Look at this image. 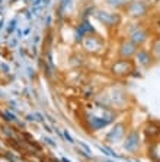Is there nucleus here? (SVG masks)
I'll use <instances>...</instances> for the list:
<instances>
[{"instance_id": "393cba45", "label": "nucleus", "mask_w": 160, "mask_h": 162, "mask_svg": "<svg viewBox=\"0 0 160 162\" xmlns=\"http://www.w3.org/2000/svg\"><path fill=\"white\" fill-rule=\"evenodd\" d=\"M2 28H3V19L0 21V29H2Z\"/></svg>"}, {"instance_id": "0eeeda50", "label": "nucleus", "mask_w": 160, "mask_h": 162, "mask_svg": "<svg viewBox=\"0 0 160 162\" xmlns=\"http://www.w3.org/2000/svg\"><path fill=\"white\" fill-rule=\"evenodd\" d=\"M124 150H127L130 153H136L140 146H141V136H140V132L137 129L130 130L125 137H124Z\"/></svg>"}, {"instance_id": "6ab92c4d", "label": "nucleus", "mask_w": 160, "mask_h": 162, "mask_svg": "<svg viewBox=\"0 0 160 162\" xmlns=\"http://www.w3.org/2000/svg\"><path fill=\"white\" fill-rule=\"evenodd\" d=\"M33 115L37 117V118H35V120H38V121H41V123H42V121H44V117H42V114H41V113H35V114H33Z\"/></svg>"}, {"instance_id": "4be33fe9", "label": "nucleus", "mask_w": 160, "mask_h": 162, "mask_svg": "<svg viewBox=\"0 0 160 162\" xmlns=\"http://www.w3.org/2000/svg\"><path fill=\"white\" fill-rule=\"evenodd\" d=\"M26 121H35V115H32V114L26 115Z\"/></svg>"}, {"instance_id": "423d86ee", "label": "nucleus", "mask_w": 160, "mask_h": 162, "mask_svg": "<svg viewBox=\"0 0 160 162\" xmlns=\"http://www.w3.org/2000/svg\"><path fill=\"white\" fill-rule=\"evenodd\" d=\"M134 26L130 28L128 31V39L137 47H143L149 39V31H147L141 24H132Z\"/></svg>"}, {"instance_id": "20e7f679", "label": "nucleus", "mask_w": 160, "mask_h": 162, "mask_svg": "<svg viewBox=\"0 0 160 162\" xmlns=\"http://www.w3.org/2000/svg\"><path fill=\"white\" fill-rule=\"evenodd\" d=\"M82 47L89 54H100L105 50V41L95 32L87 34L82 41Z\"/></svg>"}, {"instance_id": "7ed1b4c3", "label": "nucleus", "mask_w": 160, "mask_h": 162, "mask_svg": "<svg viewBox=\"0 0 160 162\" xmlns=\"http://www.w3.org/2000/svg\"><path fill=\"white\" fill-rule=\"evenodd\" d=\"M111 73H112L115 77H127L130 76L132 72H136V67H134V62L132 58H118L111 64Z\"/></svg>"}, {"instance_id": "412c9836", "label": "nucleus", "mask_w": 160, "mask_h": 162, "mask_svg": "<svg viewBox=\"0 0 160 162\" xmlns=\"http://www.w3.org/2000/svg\"><path fill=\"white\" fill-rule=\"evenodd\" d=\"M44 129L47 130V133H52V130H51V127H50V126H48L47 123H44Z\"/></svg>"}, {"instance_id": "b1692460", "label": "nucleus", "mask_w": 160, "mask_h": 162, "mask_svg": "<svg viewBox=\"0 0 160 162\" xmlns=\"http://www.w3.org/2000/svg\"><path fill=\"white\" fill-rule=\"evenodd\" d=\"M61 162H71L70 159H67V158H61Z\"/></svg>"}, {"instance_id": "6e6552de", "label": "nucleus", "mask_w": 160, "mask_h": 162, "mask_svg": "<svg viewBox=\"0 0 160 162\" xmlns=\"http://www.w3.org/2000/svg\"><path fill=\"white\" fill-rule=\"evenodd\" d=\"M125 134H127V124L122 123V121H119V123L113 124L112 129L105 134L104 140L111 143V145H113V143L121 142V140L125 137Z\"/></svg>"}, {"instance_id": "5701e85b", "label": "nucleus", "mask_w": 160, "mask_h": 162, "mask_svg": "<svg viewBox=\"0 0 160 162\" xmlns=\"http://www.w3.org/2000/svg\"><path fill=\"white\" fill-rule=\"evenodd\" d=\"M42 0H32V5H35V6H38L39 3H41Z\"/></svg>"}, {"instance_id": "39448f33", "label": "nucleus", "mask_w": 160, "mask_h": 162, "mask_svg": "<svg viewBox=\"0 0 160 162\" xmlns=\"http://www.w3.org/2000/svg\"><path fill=\"white\" fill-rule=\"evenodd\" d=\"M93 15L100 24L108 26V28H113V26H118V25L121 24V15L113 12V10L96 9L93 12Z\"/></svg>"}, {"instance_id": "1a4fd4ad", "label": "nucleus", "mask_w": 160, "mask_h": 162, "mask_svg": "<svg viewBox=\"0 0 160 162\" xmlns=\"http://www.w3.org/2000/svg\"><path fill=\"white\" fill-rule=\"evenodd\" d=\"M137 50H138V47L136 44H132L128 38H125L121 41L119 47H118V54L121 58H134Z\"/></svg>"}, {"instance_id": "9b49d317", "label": "nucleus", "mask_w": 160, "mask_h": 162, "mask_svg": "<svg viewBox=\"0 0 160 162\" xmlns=\"http://www.w3.org/2000/svg\"><path fill=\"white\" fill-rule=\"evenodd\" d=\"M143 133H144L147 140L156 142V140L160 137V124L156 123V121L147 123L146 126H144V129H143Z\"/></svg>"}, {"instance_id": "a211bd4d", "label": "nucleus", "mask_w": 160, "mask_h": 162, "mask_svg": "<svg viewBox=\"0 0 160 162\" xmlns=\"http://www.w3.org/2000/svg\"><path fill=\"white\" fill-rule=\"evenodd\" d=\"M79 146H80V149H83V150H85V152H87L90 155V153H92V149L89 148V146H87V145H86L85 142H79Z\"/></svg>"}, {"instance_id": "f3484780", "label": "nucleus", "mask_w": 160, "mask_h": 162, "mask_svg": "<svg viewBox=\"0 0 160 162\" xmlns=\"http://www.w3.org/2000/svg\"><path fill=\"white\" fill-rule=\"evenodd\" d=\"M42 140H44V143H45V145H48V146H51V148H57V143L54 142L52 139H50V137H44Z\"/></svg>"}, {"instance_id": "4468645a", "label": "nucleus", "mask_w": 160, "mask_h": 162, "mask_svg": "<svg viewBox=\"0 0 160 162\" xmlns=\"http://www.w3.org/2000/svg\"><path fill=\"white\" fill-rule=\"evenodd\" d=\"M99 150H100V152L102 153H105V155H106V156H111V158H121V155H118V153H115V150H112V149L111 148H108V146H99Z\"/></svg>"}, {"instance_id": "9d476101", "label": "nucleus", "mask_w": 160, "mask_h": 162, "mask_svg": "<svg viewBox=\"0 0 160 162\" xmlns=\"http://www.w3.org/2000/svg\"><path fill=\"white\" fill-rule=\"evenodd\" d=\"M134 60H136L137 64H140L141 67L149 69V67L153 64V62H154V57H153L151 51H149L146 48H138L136 53V56H134Z\"/></svg>"}, {"instance_id": "a878e982", "label": "nucleus", "mask_w": 160, "mask_h": 162, "mask_svg": "<svg viewBox=\"0 0 160 162\" xmlns=\"http://www.w3.org/2000/svg\"><path fill=\"white\" fill-rule=\"evenodd\" d=\"M104 162H113V161H111V159H104Z\"/></svg>"}, {"instance_id": "ddd939ff", "label": "nucleus", "mask_w": 160, "mask_h": 162, "mask_svg": "<svg viewBox=\"0 0 160 162\" xmlns=\"http://www.w3.org/2000/svg\"><path fill=\"white\" fill-rule=\"evenodd\" d=\"M0 117L5 120L6 123H18V121H19V118L16 117V114L12 113V111H9V110L0 111Z\"/></svg>"}, {"instance_id": "cd10ccee", "label": "nucleus", "mask_w": 160, "mask_h": 162, "mask_svg": "<svg viewBox=\"0 0 160 162\" xmlns=\"http://www.w3.org/2000/svg\"><path fill=\"white\" fill-rule=\"evenodd\" d=\"M128 162H131V161H128Z\"/></svg>"}, {"instance_id": "f257e3e1", "label": "nucleus", "mask_w": 160, "mask_h": 162, "mask_svg": "<svg viewBox=\"0 0 160 162\" xmlns=\"http://www.w3.org/2000/svg\"><path fill=\"white\" fill-rule=\"evenodd\" d=\"M118 113L112 107L105 104H96L90 108V111L85 113V123L87 129L92 132H99V130L108 127L109 124L115 123Z\"/></svg>"}, {"instance_id": "dca6fc26", "label": "nucleus", "mask_w": 160, "mask_h": 162, "mask_svg": "<svg viewBox=\"0 0 160 162\" xmlns=\"http://www.w3.org/2000/svg\"><path fill=\"white\" fill-rule=\"evenodd\" d=\"M16 24H18V21L13 19L9 22V28H7V34H13L15 29H16Z\"/></svg>"}, {"instance_id": "aec40b11", "label": "nucleus", "mask_w": 160, "mask_h": 162, "mask_svg": "<svg viewBox=\"0 0 160 162\" xmlns=\"http://www.w3.org/2000/svg\"><path fill=\"white\" fill-rule=\"evenodd\" d=\"M0 67H2V69H3L6 73L9 72V66H7V64H5V63H0Z\"/></svg>"}, {"instance_id": "bb28decb", "label": "nucleus", "mask_w": 160, "mask_h": 162, "mask_svg": "<svg viewBox=\"0 0 160 162\" xmlns=\"http://www.w3.org/2000/svg\"><path fill=\"white\" fill-rule=\"evenodd\" d=\"M3 148V142H2V140H0V149Z\"/></svg>"}, {"instance_id": "f03ea898", "label": "nucleus", "mask_w": 160, "mask_h": 162, "mask_svg": "<svg viewBox=\"0 0 160 162\" xmlns=\"http://www.w3.org/2000/svg\"><path fill=\"white\" fill-rule=\"evenodd\" d=\"M124 10H125L127 16H130L131 19L140 21V19H144L146 16H149L150 6H149V3L146 0H132Z\"/></svg>"}, {"instance_id": "f8f14e48", "label": "nucleus", "mask_w": 160, "mask_h": 162, "mask_svg": "<svg viewBox=\"0 0 160 162\" xmlns=\"http://www.w3.org/2000/svg\"><path fill=\"white\" fill-rule=\"evenodd\" d=\"M105 2H106V5H108L109 7H112V9L124 10L128 5H130V2H132V0H105Z\"/></svg>"}, {"instance_id": "2eb2a0df", "label": "nucleus", "mask_w": 160, "mask_h": 162, "mask_svg": "<svg viewBox=\"0 0 160 162\" xmlns=\"http://www.w3.org/2000/svg\"><path fill=\"white\" fill-rule=\"evenodd\" d=\"M63 137L66 139L69 143H71V145H74V139H73V136L70 134V132L69 130H63Z\"/></svg>"}]
</instances>
